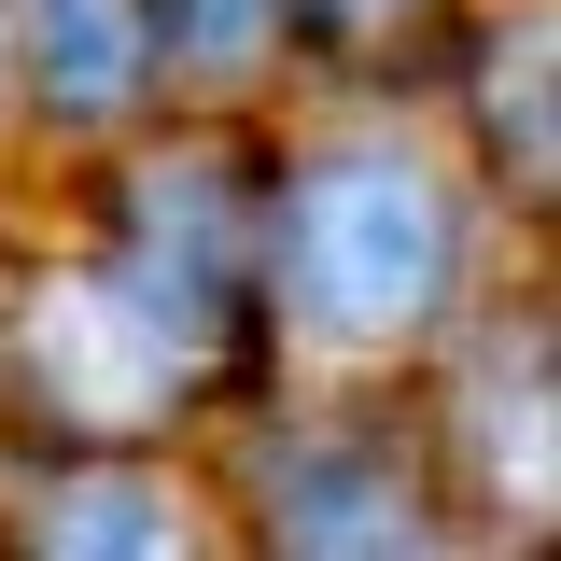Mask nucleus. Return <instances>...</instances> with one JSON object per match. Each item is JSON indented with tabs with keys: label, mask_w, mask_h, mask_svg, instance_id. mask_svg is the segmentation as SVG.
Here are the masks:
<instances>
[{
	"label": "nucleus",
	"mask_w": 561,
	"mask_h": 561,
	"mask_svg": "<svg viewBox=\"0 0 561 561\" xmlns=\"http://www.w3.org/2000/svg\"><path fill=\"white\" fill-rule=\"evenodd\" d=\"M280 295L337 351H408L463 295V197L408 140H337L280 197Z\"/></svg>",
	"instance_id": "obj_1"
},
{
	"label": "nucleus",
	"mask_w": 561,
	"mask_h": 561,
	"mask_svg": "<svg viewBox=\"0 0 561 561\" xmlns=\"http://www.w3.org/2000/svg\"><path fill=\"white\" fill-rule=\"evenodd\" d=\"M28 379H43V408H70L84 435H140V421L183 408L197 337H183L127 267H57L28 295Z\"/></svg>",
	"instance_id": "obj_2"
},
{
	"label": "nucleus",
	"mask_w": 561,
	"mask_h": 561,
	"mask_svg": "<svg viewBox=\"0 0 561 561\" xmlns=\"http://www.w3.org/2000/svg\"><path fill=\"white\" fill-rule=\"evenodd\" d=\"M267 519H280V548H421L408 463L365 449V435H309V449H280V463H267Z\"/></svg>",
	"instance_id": "obj_3"
},
{
	"label": "nucleus",
	"mask_w": 561,
	"mask_h": 561,
	"mask_svg": "<svg viewBox=\"0 0 561 561\" xmlns=\"http://www.w3.org/2000/svg\"><path fill=\"white\" fill-rule=\"evenodd\" d=\"M154 0H28V84L57 127H113L154 84Z\"/></svg>",
	"instance_id": "obj_4"
},
{
	"label": "nucleus",
	"mask_w": 561,
	"mask_h": 561,
	"mask_svg": "<svg viewBox=\"0 0 561 561\" xmlns=\"http://www.w3.org/2000/svg\"><path fill=\"white\" fill-rule=\"evenodd\" d=\"M43 548H183V505L154 478H70L43 491Z\"/></svg>",
	"instance_id": "obj_5"
},
{
	"label": "nucleus",
	"mask_w": 561,
	"mask_h": 561,
	"mask_svg": "<svg viewBox=\"0 0 561 561\" xmlns=\"http://www.w3.org/2000/svg\"><path fill=\"white\" fill-rule=\"evenodd\" d=\"M295 0H154V57H183L197 84H239V70L280 43Z\"/></svg>",
	"instance_id": "obj_6"
},
{
	"label": "nucleus",
	"mask_w": 561,
	"mask_h": 561,
	"mask_svg": "<svg viewBox=\"0 0 561 561\" xmlns=\"http://www.w3.org/2000/svg\"><path fill=\"white\" fill-rule=\"evenodd\" d=\"M351 14H379V0H351ZM393 14H421V0H393Z\"/></svg>",
	"instance_id": "obj_7"
}]
</instances>
